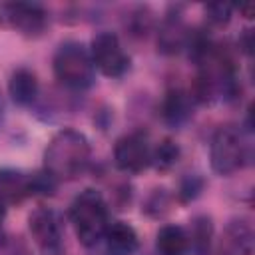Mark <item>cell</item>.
Returning <instances> with one entry per match:
<instances>
[{"instance_id": "cell-1", "label": "cell", "mask_w": 255, "mask_h": 255, "mask_svg": "<svg viewBox=\"0 0 255 255\" xmlns=\"http://www.w3.org/2000/svg\"><path fill=\"white\" fill-rule=\"evenodd\" d=\"M92 161L90 139L72 128L56 131L44 149V171L60 181H72L86 173Z\"/></svg>"}, {"instance_id": "cell-2", "label": "cell", "mask_w": 255, "mask_h": 255, "mask_svg": "<svg viewBox=\"0 0 255 255\" xmlns=\"http://www.w3.org/2000/svg\"><path fill=\"white\" fill-rule=\"evenodd\" d=\"M68 217L78 241L92 249L104 239V233L110 225V207L98 189L88 187L72 199Z\"/></svg>"}, {"instance_id": "cell-3", "label": "cell", "mask_w": 255, "mask_h": 255, "mask_svg": "<svg viewBox=\"0 0 255 255\" xmlns=\"http://www.w3.org/2000/svg\"><path fill=\"white\" fill-rule=\"evenodd\" d=\"M52 70L58 84L68 92L90 90L96 82V66L90 50L76 40L62 42L52 58Z\"/></svg>"}, {"instance_id": "cell-4", "label": "cell", "mask_w": 255, "mask_h": 255, "mask_svg": "<svg viewBox=\"0 0 255 255\" xmlns=\"http://www.w3.org/2000/svg\"><path fill=\"white\" fill-rule=\"evenodd\" d=\"M251 161V145L237 126H221L211 135L209 163L217 175H231Z\"/></svg>"}, {"instance_id": "cell-5", "label": "cell", "mask_w": 255, "mask_h": 255, "mask_svg": "<svg viewBox=\"0 0 255 255\" xmlns=\"http://www.w3.org/2000/svg\"><path fill=\"white\" fill-rule=\"evenodd\" d=\"M50 26V14L40 2H0V28L24 38H40Z\"/></svg>"}, {"instance_id": "cell-6", "label": "cell", "mask_w": 255, "mask_h": 255, "mask_svg": "<svg viewBox=\"0 0 255 255\" xmlns=\"http://www.w3.org/2000/svg\"><path fill=\"white\" fill-rule=\"evenodd\" d=\"M90 56L98 72L106 78H122L129 70V56L124 50L120 36L110 30L98 32L90 42Z\"/></svg>"}, {"instance_id": "cell-7", "label": "cell", "mask_w": 255, "mask_h": 255, "mask_svg": "<svg viewBox=\"0 0 255 255\" xmlns=\"http://www.w3.org/2000/svg\"><path fill=\"white\" fill-rule=\"evenodd\" d=\"M28 229L42 255H62L64 223L58 211L52 207H36L28 215Z\"/></svg>"}, {"instance_id": "cell-8", "label": "cell", "mask_w": 255, "mask_h": 255, "mask_svg": "<svg viewBox=\"0 0 255 255\" xmlns=\"http://www.w3.org/2000/svg\"><path fill=\"white\" fill-rule=\"evenodd\" d=\"M114 163L120 171L135 175L151 165V143L143 131H129L114 145Z\"/></svg>"}, {"instance_id": "cell-9", "label": "cell", "mask_w": 255, "mask_h": 255, "mask_svg": "<svg viewBox=\"0 0 255 255\" xmlns=\"http://www.w3.org/2000/svg\"><path fill=\"white\" fill-rule=\"evenodd\" d=\"M181 10H183L181 6H169L165 18L159 24L157 50L161 54H165V56H173V54H179L181 50H185V44H187L191 28L185 26Z\"/></svg>"}, {"instance_id": "cell-10", "label": "cell", "mask_w": 255, "mask_h": 255, "mask_svg": "<svg viewBox=\"0 0 255 255\" xmlns=\"http://www.w3.org/2000/svg\"><path fill=\"white\" fill-rule=\"evenodd\" d=\"M193 108H195V102H193L189 90H185L181 86H171L163 94L159 114L167 128L179 129L193 118Z\"/></svg>"}, {"instance_id": "cell-11", "label": "cell", "mask_w": 255, "mask_h": 255, "mask_svg": "<svg viewBox=\"0 0 255 255\" xmlns=\"http://www.w3.org/2000/svg\"><path fill=\"white\" fill-rule=\"evenodd\" d=\"M255 235L247 219H231L215 247L213 255H253Z\"/></svg>"}, {"instance_id": "cell-12", "label": "cell", "mask_w": 255, "mask_h": 255, "mask_svg": "<svg viewBox=\"0 0 255 255\" xmlns=\"http://www.w3.org/2000/svg\"><path fill=\"white\" fill-rule=\"evenodd\" d=\"M10 100L20 108H32L40 98V82L38 76L30 68H16L8 80Z\"/></svg>"}, {"instance_id": "cell-13", "label": "cell", "mask_w": 255, "mask_h": 255, "mask_svg": "<svg viewBox=\"0 0 255 255\" xmlns=\"http://www.w3.org/2000/svg\"><path fill=\"white\" fill-rule=\"evenodd\" d=\"M32 197V173L16 167H0V199L10 203H22Z\"/></svg>"}, {"instance_id": "cell-14", "label": "cell", "mask_w": 255, "mask_h": 255, "mask_svg": "<svg viewBox=\"0 0 255 255\" xmlns=\"http://www.w3.org/2000/svg\"><path fill=\"white\" fill-rule=\"evenodd\" d=\"M102 241L106 243L108 255H135L139 249V235L126 221L110 223Z\"/></svg>"}, {"instance_id": "cell-15", "label": "cell", "mask_w": 255, "mask_h": 255, "mask_svg": "<svg viewBox=\"0 0 255 255\" xmlns=\"http://www.w3.org/2000/svg\"><path fill=\"white\" fill-rule=\"evenodd\" d=\"M213 219L209 215H195L191 219L187 237H189V249H193V255H213Z\"/></svg>"}, {"instance_id": "cell-16", "label": "cell", "mask_w": 255, "mask_h": 255, "mask_svg": "<svg viewBox=\"0 0 255 255\" xmlns=\"http://www.w3.org/2000/svg\"><path fill=\"white\" fill-rule=\"evenodd\" d=\"M155 251L157 255H187V231L179 225H163L155 235Z\"/></svg>"}, {"instance_id": "cell-17", "label": "cell", "mask_w": 255, "mask_h": 255, "mask_svg": "<svg viewBox=\"0 0 255 255\" xmlns=\"http://www.w3.org/2000/svg\"><path fill=\"white\" fill-rule=\"evenodd\" d=\"M181 157V147L173 139H161L155 147H151V165L157 171H169Z\"/></svg>"}, {"instance_id": "cell-18", "label": "cell", "mask_w": 255, "mask_h": 255, "mask_svg": "<svg viewBox=\"0 0 255 255\" xmlns=\"http://www.w3.org/2000/svg\"><path fill=\"white\" fill-rule=\"evenodd\" d=\"M203 189H205V179L199 173H185L179 179V185H177L175 193H177V199L181 203H191L201 195Z\"/></svg>"}, {"instance_id": "cell-19", "label": "cell", "mask_w": 255, "mask_h": 255, "mask_svg": "<svg viewBox=\"0 0 255 255\" xmlns=\"http://www.w3.org/2000/svg\"><path fill=\"white\" fill-rule=\"evenodd\" d=\"M169 205H171V195L167 193V189L159 187V189L149 191V195L143 201V211H145V215L159 219L169 211Z\"/></svg>"}, {"instance_id": "cell-20", "label": "cell", "mask_w": 255, "mask_h": 255, "mask_svg": "<svg viewBox=\"0 0 255 255\" xmlns=\"http://www.w3.org/2000/svg\"><path fill=\"white\" fill-rule=\"evenodd\" d=\"M153 14L149 12V8L145 6H137L129 16H128V22H126V28L129 30L131 36H145L149 30H151V24H153Z\"/></svg>"}, {"instance_id": "cell-21", "label": "cell", "mask_w": 255, "mask_h": 255, "mask_svg": "<svg viewBox=\"0 0 255 255\" xmlns=\"http://www.w3.org/2000/svg\"><path fill=\"white\" fill-rule=\"evenodd\" d=\"M231 14H233V8L229 4L215 2V4H207L205 6V22L211 28H223V26H227L229 20H231Z\"/></svg>"}, {"instance_id": "cell-22", "label": "cell", "mask_w": 255, "mask_h": 255, "mask_svg": "<svg viewBox=\"0 0 255 255\" xmlns=\"http://www.w3.org/2000/svg\"><path fill=\"white\" fill-rule=\"evenodd\" d=\"M0 255H32L20 237L0 235Z\"/></svg>"}, {"instance_id": "cell-23", "label": "cell", "mask_w": 255, "mask_h": 255, "mask_svg": "<svg viewBox=\"0 0 255 255\" xmlns=\"http://www.w3.org/2000/svg\"><path fill=\"white\" fill-rule=\"evenodd\" d=\"M239 48L243 54L251 56V50H253V30H245L243 36L239 38Z\"/></svg>"}, {"instance_id": "cell-24", "label": "cell", "mask_w": 255, "mask_h": 255, "mask_svg": "<svg viewBox=\"0 0 255 255\" xmlns=\"http://www.w3.org/2000/svg\"><path fill=\"white\" fill-rule=\"evenodd\" d=\"M239 12H243L245 18H251V16H253V4H243V6H239Z\"/></svg>"}, {"instance_id": "cell-25", "label": "cell", "mask_w": 255, "mask_h": 255, "mask_svg": "<svg viewBox=\"0 0 255 255\" xmlns=\"http://www.w3.org/2000/svg\"><path fill=\"white\" fill-rule=\"evenodd\" d=\"M6 213H8V205L0 199V229H2V223H4V219H6Z\"/></svg>"}, {"instance_id": "cell-26", "label": "cell", "mask_w": 255, "mask_h": 255, "mask_svg": "<svg viewBox=\"0 0 255 255\" xmlns=\"http://www.w3.org/2000/svg\"><path fill=\"white\" fill-rule=\"evenodd\" d=\"M4 116H6V106H4V98L0 94V129H2V124H4Z\"/></svg>"}]
</instances>
